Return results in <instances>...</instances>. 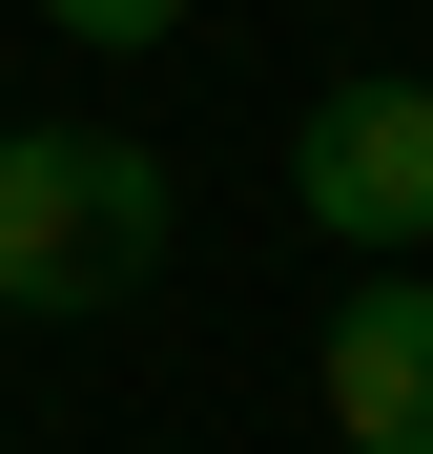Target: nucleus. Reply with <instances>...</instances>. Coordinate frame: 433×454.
Here are the masks:
<instances>
[{
	"instance_id": "obj_3",
	"label": "nucleus",
	"mask_w": 433,
	"mask_h": 454,
	"mask_svg": "<svg viewBox=\"0 0 433 454\" xmlns=\"http://www.w3.org/2000/svg\"><path fill=\"white\" fill-rule=\"evenodd\" d=\"M310 372H330V454H433V269H351Z\"/></svg>"
},
{
	"instance_id": "obj_4",
	"label": "nucleus",
	"mask_w": 433,
	"mask_h": 454,
	"mask_svg": "<svg viewBox=\"0 0 433 454\" xmlns=\"http://www.w3.org/2000/svg\"><path fill=\"white\" fill-rule=\"evenodd\" d=\"M42 21L83 42V62H144V42H186V0H42Z\"/></svg>"
},
{
	"instance_id": "obj_2",
	"label": "nucleus",
	"mask_w": 433,
	"mask_h": 454,
	"mask_svg": "<svg viewBox=\"0 0 433 454\" xmlns=\"http://www.w3.org/2000/svg\"><path fill=\"white\" fill-rule=\"evenodd\" d=\"M289 207H310V248H433V83H392V62H351V83H310V124H289Z\"/></svg>"
},
{
	"instance_id": "obj_1",
	"label": "nucleus",
	"mask_w": 433,
	"mask_h": 454,
	"mask_svg": "<svg viewBox=\"0 0 433 454\" xmlns=\"http://www.w3.org/2000/svg\"><path fill=\"white\" fill-rule=\"evenodd\" d=\"M166 145H124V124H0V310L21 331H83L124 310L144 269H166Z\"/></svg>"
}]
</instances>
